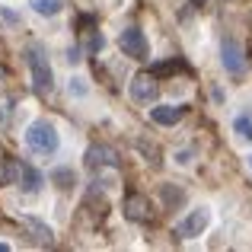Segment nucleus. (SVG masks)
<instances>
[{
    "mask_svg": "<svg viewBox=\"0 0 252 252\" xmlns=\"http://www.w3.org/2000/svg\"><path fill=\"white\" fill-rule=\"evenodd\" d=\"M26 147L38 157H55L61 150V134L48 118H35V122L26 128Z\"/></svg>",
    "mask_w": 252,
    "mask_h": 252,
    "instance_id": "f257e3e1",
    "label": "nucleus"
},
{
    "mask_svg": "<svg viewBox=\"0 0 252 252\" xmlns=\"http://www.w3.org/2000/svg\"><path fill=\"white\" fill-rule=\"evenodd\" d=\"M26 61H29V74H32V83H35V93L48 96L55 90V70L48 64V55H45L42 45H29L26 48Z\"/></svg>",
    "mask_w": 252,
    "mask_h": 252,
    "instance_id": "f03ea898",
    "label": "nucleus"
},
{
    "mask_svg": "<svg viewBox=\"0 0 252 252\" xmlns=\"http://www.w3.org/2000/svg\"><path fill=\"white\" fill-rule=\"evenodd\" d=\"M208 227H211V208L201 204V208L189 211V214L176 223V236H182V240H195V236H201Z\"/></svg>",
    "mask_w": 252,
    "mask_h": 252,
    "instance_id": "7ed1b4c3",
    "label": "nucleus"
},
{
    "mask_svg": "<svg viewBox=\"0 0 252 252\" xmlns=\"http://www.w3.org/2000/svg\"><path fill=\"white\" fill-rule=\"evenodd\" d=\"M118 45H122V51H125L128 58H134V61H144V58L150 55L147 35H144L137 26H128V29H122V35H118Z\"/></svg>",
    "mask_w": 252,
    "mask_h": 252,
    "instance_id": "20e7f679",
    "label": "nucleus"
},
{
    "mask_svg": "<svg viewBox=\"0 0 252 252\" xmlns=\"http://www.w3.org/2000/svg\"><path fill=\"white\" fill-rule=\"evenodd\" d=\"M128 93H131V99H134L137 105H150V102H157V96H160V86H157L154 74H137L134 80H131Z\"/></svg>",
    "mask_w": 252,
    "mask_h": 252,
    "instance_id": "39448f33",
    "label": "nucleus"
},
{
    "mask_svg": "<svg viewBox=\"0 0 252 252\" xmlns=\"http://www.w3.org/2000/svg\"><path fill=\"white\" fill-rule=\"evenodd\" d=\"M122 211H125V217H128V220H134V223H147L150 217H154L150 198H147V195H141V191H131V195H125Z\"/></svg>",
    "mask_w": 252,
    "mask_h": 252,
    "instance_id": "423d86ee",
    "label": "nucleus"
},
{
    "mask_svg": "<svg viewBox=\"0 0 252 252\" xmlns=\"http://www.w3.org/2000/svg\"><path fill=\"white\" fill-rule=\"evenodd\" d=\"M220 64L230 70V74H243L246 70V51L236 38H223L220 42Z\"/></svg>",
    "mask_w": 252,
    "mask_h": 252,
    "instance_id": "0eeeda50",
    "label": "nucleus"
},
{
    "mask_svg": "<svg viewBox=\"0 0 252 252\" xmlns=\"http://www.w3.org/2000/svg\"><path fill=\"white\" fill-rule=\"evenodd\" d=\"M86 166L90 169H112L118 166V150L109 147V144H93L86 150Z\"/></svg>",
    "mask_w": 252,
    "mask_h": 252,
    "instance_id": "6e6552de",
    "label": "nucleus"
},
{
    "mask_svg": "<svg viewBox=\"0 0 252 252\" xmlns=\"http://www.w3.org/2000/svg\"><path fill=\"white\" fill-rule=\"evenodd\" d=\"M16 185L23 191H29V195H35V191L45 185V176L35 166H29V163H16Z\"/></svg>",
    "mask_w": 252,
    "mask_h": 252,
    "instance_id": "1a4fd4ad",
    "label": "nucleus"
},
{
    "mask_svg": "<svg viewBox=\"0 0 252 252\" xmlns=\"http://www.w3.org/2000/svg\"><path fill=\"white\" fill-rule=\"evenodd\" d=\"M150 118H154L160 128H172L185 118V105H154L150 109Z\"/></svg>",
    "mask_w": 252,
    "mask_h": 252,
    "instance_id": "9d476101",
    "label": "nucleus"
},
{
    "mask_svg": "<svg viewBox=\"0 0 252 252\" xmlns=\"http://www.w3.org/2000/svg\"><path fill=\"white\" fill-rule=\"evenodd\" d=\"M23 227H26V230H32L35 243H42V246H51V240H55L51 227H48V223H42L38 217H29V214H23Z\"/></svg>",
    "mask_w": 252,
    "mask_h": 252,
    "instance_id": "9b49d317",
    "label": "nucleus"
},
{
    "mask_svg": "<svg viewBox=\"0 0 252 252\" xmlns=\"http://www.w3.org/2000/svg\"><path fill=\"white\" fill-rule=\"evenodd\" d=\"M29 6L38 13V16H58L61 13V0H29Z\"/></svg>",
    "mask_w": 252,
    "mask_h": 252,
    "instance_id": "f8f14e48",
    "label": "nucleus"
},
{
    "mask_svg": "<svg viewBox=\"0 0 252 252\" xmlns=\"http://www.w3.org/2000/svg\"><path fill=\"white\" fill-rule=\"evenodd\" d=\"M51 182H55L58 189H74L77 185V172L74 169H55L51 172Z\"/></svg>",
    "mask_w": 252,
    "mask_h": 252,
    "instance_id": "ddd939ff",
    "label": "nucleus"
},
{
    "mask_svg": "<svg viewBox=\"0 0 252 252\" xmlns=\"http://www.w3.org/2000/svg\"><path fill=\"white\" fill-rule=\"evenodd\" d=\"M233 134L240 137V141H246V144H252V118H246V115H240L233 122Z\"/></svg>",
    "mask_w": 252,
    "mask_h": 252,
    "instance_id": "4468645a",
    "label": "nucleus"
},
{
    "mask_svg": "<svg viewBox=\"0 0 252 252\" xmlns=\"http://www.w3.org/2000/svg\"><path fill=\"white\" fill-rule=\"evenodd\" d=\"M67 90H70V96H74V99H86V96H90V86H86L83 77H70Z\"/></svg>",
    "mask_w": 252,
    "mask_h": 252,
    "instance_id": "2eb2a0df",
    "label": "nucleus"
},
{
    "mask_svg": "<svg viewBox=\"0 0 252 252\" xmlns=\"http://www.w3.org/2000/svg\"><path fill=\"white\" fill-rule=\"evenodd\" d=\"M163 198H166L169 204H182V201H185V191H182V189L172 191V185H163Z\"/></svg>",
    "mask_w": 252,
    "mask_h": 252,
    "instance_id": "dca6fc26",
    "label": "nucleus"
},
{
    "mask_svg": "<svg viewBox=\"0 0 252 252\" xmlns=\"http://www.w3.org/2000/svg\"><path fill=\"white\" fill-rule=\"evenodd\" d=\"M3 19H6V23H16L19 16H16V13H13V10H3Z\"/></svg>",
    "mask_w": 252,
    "mask_h": 252,
    "instance_id": "f3484780",
    "label": "nucleus"
},
{
    "mask_svg": "<svg viewBox=\"0 0 252 252\" xmlns=\"http://www.w3.org/2000/svg\"><path fill=\"white\" fill-rule=\"evenodd\" d=\"M204 3H208V0H191V6H204Z\"/></svg>",
    "mask_w": 252,
    "mask_h": 252,
    "instance_id": "a211bd4d",
    "label": "nucleus"
},
{
    "mask_svg": "<svg viewBox=\"0 0 252 252\" xmlns=\"http://www.w3.org/2000/svg\"><path fill=\"white\" fill-rule=\"evenodd\" d=\"M249 166H252V157H249Z\"/></svg>",
    "mask_w": 252,
    "mask_h": 252,
    "instance_id": "6ab92c4d",
    "label": "nucleus"
}]
</instances>
